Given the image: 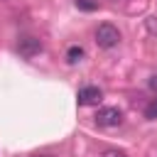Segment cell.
Wrapping results in <instances>:
<instances>
[{
    "instance_id": "6da1fadb",
    "label": "cell",
    "mask_w": 157,
    "mask_h": 157,
    "mask_svg": "<svg viewBox=\"0 0 157 157\" xmlns=\"http://www.w3.org/2000/svg\"><path fill=\"white\" fill-rule=\"evenodd\" d=\"M96 44H98L101 49H113V47H118V44H120V29H118L115 25H110V22L98 25V27H96Z\"/></svg>"
},
{
    "instance_id": "7a4b0ae2",
    "label": "cell",
    "mask_w": 157,
    "mask_h": 157,
    "mask_svg": "<svg viewBox=\"0 0 157 157\" xmlns=\"http://www.w3.org/2000/svg\"><path fill=\"white\" fill-rule=\"evenodd\" d=\"M93 118H96V123H98L101 128H115V125L123 123V113H120L118 108H113V105L98 108V113H96Z\"/></svg>"
},
{
    "instance_id": "3957f363",
    "label": "cell",
    "mask_w": 157,
    "mask_h": 157,
    "mask_svg": "<svg viewBox=\"0 0 157 157\" xmlns=\"http://www.w3.org/2000/svg\"><path fill=\"white\" fill-rule=\"evenodd\" d=\"M101 98H103V91H101L98 86H83V88H78V93H76L78 105H98Z\"/></svg>"
},
{
    "instance_id": "277c9868",
    "label": "cell",
    "mask_w": 157,
    "mask_h": 157,
    "mask_svg": "<svg viewBox=\"0 0 157 157\" xmlns=\"http://www.w3.org/2000/svg\"><path fill=\"white\" fill-rule=\"evenodd\" d=\"M17 52L29 59V56H34V54L42 52V42H39L37 37H22V39L17 42Z\"/></svg>"
},
{
    "instance_id": "5b68a950",
    "label": "cell",
    "mask_w": 157,
    "mask_h": 157,
    "mask_svg": "<svg viewBox=\"0 0 157 157\" xmlns=\"http://www.w3.org/2000/svg\"><path fill=\"white\" fill-rule=\"evenodd\" d=\"M81 59H83V47L74 44V47L66 49V61H69V64H76V61H81Z\"/></svg>"
},
{
    "instance_id": "8992f818",
    "label": "cell",
    "mask_w": 157,
    "mask_h": 157,
    "mask_svg": "<svg viewBox=\"0 0 157 157\" xmlns=\"http://www.w3.org/2000/svg\"><path fill=\"white\" fill-rule=\"evenodd\" d=\"M145 118H147V120H157V98H152V101L147 103V108H145Z\"/></svg>"
},
{
    "instance_id": "52a82bcc",
    "label": "cell",
    "mask_w": 157,
    "mask_h": 157,
    "mask_svg": "<svg viewBox=\"0 0 157 157\" xmlns=\"http://www.w3.org/2000/svg\"><path fill=\"white\" fill-rule=\"evenodd\" d=\"M76 7L86 10V12H93V10H98V2H93V0H76Z\"/></svg>"
},
{
    "instance_id": "ba28073f",
    "label": "cell",
    "mask_w": 157,
    "mask_h": 157,
    "mask_svg": "<svg viewBox=\"0 0 157 157\" xmlns=\"http://www.w3.org/2000/svg\"><path fill=\"white\" fill-rule=\"evenodd\" d=\"M145 27H147L150 34H157V17H147L145 20Z\"/></svg>"
},
{
    "instance_id": "9c48e42d",
    "label": "cell",
    "mask_w": 157,
    "mask_h": 157,
    "mask_svg": "<svg viewBox=\"0 0 157 157\" xmlns=\"http://www.w3.org/2000/svg\"><path fill=\"white\" fill-rule=\"evenodd\" d=\"M101 157H128V155H125L123 150H105Z\"/></svg>"
},
{
    "instance_id": "30bf717a",
    "label": "cell",
    "mask_w": 157,
    "mask_h": 157,
    "mask_svg": "<svg viewBox=\"0 0 157 157\" xmlns=\"http://www.w3.org/2000/svg\"><path fill=\"white\" fill-rule=\"evenodd\" d=\"M150 88L157 93V74H155V76H150Z\"/></svg>"
},
{
    "instance_id": "8fae6325",
    "label": "cell",
    "mask_w": 157,
    "mask_h": 157,
    "mask_svg": "<svg viewBox=\"0 0 157 157\" xmlns=\"http://www.w3.org/2000/svg\"><path fill=\"white\" fill-rule=\"evenodd\" d=\"M37 157H44V155H37Z\"/></svg>"
}]
</instances>
